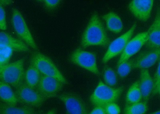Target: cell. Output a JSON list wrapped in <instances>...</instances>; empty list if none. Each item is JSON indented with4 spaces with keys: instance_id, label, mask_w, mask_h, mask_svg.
Segmentation results:
<instances>
[{
    "instance_id": "7a4b0ae2",
    "label": "cell",
    "mask_w": 160,
    "mask_h": 114,
    "mask_svg": "<svg viewBox=\"0 0 160 114\" xmlns=\"http://www.w3.org/2000/svg\"><path fill=\"white\" fill-rule=\"evenodd\" d=\"M25 72L23 59L0 66L1 81L13 87L17 88L22 83Z\"/></svg>"
},
{
    "instance_id": "5b68a950",
    "label": "cell",
    "mask_w": 160,
    "mask_h": 114,
    "mask_svg": "<svg viewBox=\"0 0 160 114\" xmlns=\"http://www.w3.org/2000/svg\"><path fill=\"white\" fill-rule=\"evenodd\" d=\"M11 21L13 27L18 37L32 49L38 50V46L23 17L16 8L13 9Z\"/></svg>"
},
{
    "instance_id": "2e32d148",
    "label": "cell",
    "mask_w": 160,
    "mask_h": 114,
    "mask_svg": "<svg viewBox=\"0 0 160 114\" xmlns=\"http://www.w3.org/2000/svg\"><path fill=\"white\" fill-rule=\"evenodd\" d=\"M0 44L9 46L14 51L28 52L30 49L28 45L23 41L14 37L5 32L0 33Z\"/></svg>"
},
{
    "instance_id": "8fae6325",
    "label": "cell",
    "mask_w": 160,
    "mask_h": 114,
    "mask_svg": "<svg viewBox=\"0 0 160 114\" xmlns=\"http://www.w3.org/2000/svg\"><path fill=\"white\" fill-rule=\"evenodd\" d=\"M58 99L64 104L67 113L70 114H87L88 110L82 99L71 93L61 94Z\"/></svg>"
},
{
    "instance_id": "7402d4cb",
    "label": "cell",
    "mask_w": 160,
    "mask_h": 114,
    "mask_svg": "<svg viewBox=\"0 0 160 114\" xmlns=\"http://www.w3.org/2000/svg\"><path fill=\"white\" fill-rule=\"evenodd\" d=\"M148 109V102H139L137 103L128 104L124 110L125 114H144Z\"/></svg>"
},
{
    "instance_id": "f546056e",
    "label": "cell",
    "mask_w": 160,
    "mask_h": 114,
    "mask_svg": "<svg viewBox=\"0 0 160 114\" xmlns=\"http://www.w3.org/2000/svg\"><path fill=\"white\" fill-rule=\"evenodd\" d=\"M91 114H106L104 107L97 106L90 112Z\"/></svg>"
},
{
    "instance_id": "9c48e42d",
    "label": "cell",
    "mask_w": 160,
    "mask_h": 114,
    "mask_svg": "<svg viewBox=\"0 0 160 114\" xmlns=\"http://www.w3.org/2000/svg\"><path fill=\"white\" fill-rule=\"evenodd\" d=\"M148 39V32H141L130 39L121 53L117 67L119 66L136 54L138 53Z\"/></svg>"
},
{
    "instance_id": "d4e9b609",
    "label": "cell",
    "mask_w": 160,
    "mask_h": 114,
    "mask_svg": "<svg viewBox=\"0 0 160 114\" xmlns=\"http://www.w3.org/2000/svg\"><path fill=\"white\" fill-rule=\"evenodd\" d=\"M134 61L128 60L125 61L118 67V73L120 77H126L133 68Z\"/></svg>"
},
{
    "instance_id": "7c38bea8",
    "label": "cell",
    "mask_w": 160,
    "mask_h": 114,
    "mask_svg": "<svg viewBox=\"0 0 160 114\" xmlns=\"http://www.w3.org/2000/svg\"><path fill=\"white\" fill-rule=\"evenodd\" d=\"M154 0H132L128 5L130 12L140 21L146 22L149 19Z\"/></svg>"
},
{
    "instance_id": "4316f807",
    "label": "cell",
    "mask_w": 160,
    "mask_h": 114,
    "mask_svg": "<svg viewBox=\"0 0 160 114\" xmlns=\"http://www.w3.org/2000/svg\"><path fill=\"white\" fill-rule=\"evenodd\" d=\"M106 114H118L121 113V110L118 104L114 102L108 103L104 106Z\"/></svg>"
},
{
    "instance_id": "1f68e13d",
    "label": "cell",
    "mask_w": 160,
    "mask_h": 114,
    "mask_svg": "<svg viewBox=\"0 0 160 114\" xmlns=\"http://www.w3.org/2000/svg\"><path fill=\"white\" fill-rule=\"evenodd\" d=\"M154 114H160V109L152 113Z\"/></svg>"
},
{
    "instance_id": "52a82bcc",
    "label": "cell",
    "mask_w": 160,
    "mask_h": 114,
    "mask_svg": "<svg viewBox=\"0 0 160 114\" xmlns=\"http://www.w3.org/2000/svg\"><path fill=\"white\" fill-rule=\"evenodd\" d=\"M26 84H21L16 88L15 93L18 102L28 106L38 107L41 106L46 99L38 91Z\"/></svg>"
},
{
    "instance_id": "f1b7e54d",
    "label": "cell",
    "mask_w": 160,
    "mask_h": 114,
    "mask_svg": "<svg viewBox=\"0 0 160 114\" xmlns=\"http://www.w3.org/2000/svg\"><path fill=\"white\" fill-rule=\"evenodd\" d=\"M46 7L50 9L55 8L59 5L61 0H43Z\"/></svg>"
},
{
    "instance_id": "cb8c5ba5",
    "label": "cell",
    "mask_w": 160,
    "mask_h": 114,
    "mask_svg": "<svg viewBox=\"0 0 160 114\" xmlns=\"http://www.w3.org/2000/svg\"><path fill=\"white\" fill-rule=\"evenodd\" d=\"M103 79L105 83L108 86H115L117 83V77L115 72L112 68H106L103 72Z\"/></svg>"
},
{
    "instance_id": "e0dca14e",
    "label": "cell",
    "mask_w": 160,
    "mask_h": 114,
    "mask_svg": "<svg viewBox=\"0 0 160 114\" xmlns=\"http://www.w3.org/2000/svg\"><path fill=\"white\" fill-rule=\"evenodd\" d=\"M108 29L111 32L115 34L119 33L123 27L122 20L120 17L114 12H110L103 16Z\"/></svg>"
},
{
    "instance_id": "603a6c76",
    "label": "cell",
    "mask_w": 160,
    "mask_h": 114,
    "mask_svg": "<svg viewBox=\"0 0 160 114\" xmlns=\"http://www.w3.org/2000/svg\"><path fill=\"white\" fill-rule=\"evenodd\" d=\"M14 51L9 46L0 44V66L8 63Z\"/></svg>"
},
{
    "instance_id": "9a60e30c",
    "label": "cell",
    "mask_w": 160,
    "mask_h": 114,
    "mask_svg": "<svg viewBox=\"0 0 160 114\" xmlns=\"http://www.w3.org/2000/svg\"><path fill=\"white\" fill-rule=\"evenodd\" d=\"M139 82L142 99L144 102H148L154 87L153 79L148 69H141Z\"/></svg>"
},
{
    "instance_id": "83f0119b",
    "label": "cell",
    "mask_w": 160,
    "mask_h": 114,
    "mask_svg": "<svg viewBox=\"0 0 160 114\" xmlns=\"http://www.w3.org/2000/svg\"><path fill=\"white\" fill-rule=\"evenodd\" d=\"M7 23L6 12L3 6H0V29L2 31L7 30Z\"/></svg>"
},
{
    "instance_id": "5bb4252c",
    "label": "cell",
    "mask_w": 160,
    "mask_h": 114,
    "mask_svg": "<svg viewBox=\"0 0 160 114\" xmlns=\"http://www.w3.org/2000/svg\"><path fill=\"white\" fill-rule=\"evenodd\" d=\"M146 46L150 49L160 47V8H157L153 22L148 31Z\"/></svg>"
},
{
    "instance_id": "3957f363",
    "label": "cell",
    "mask_w": 160,
    "mask_h": 114,
    "mask_svg": "<svg viewBox=\"0 0 160 114\" xmlns=\"http://www.w3.org/2000/svg\"><path fill=\"white\" fill-rule=\"evenodd\" d=\"M122 87L113 88L100 81L90 98V102L95 106L104 107L117 102L123 91Z\"/></svg>"
},
{
    "instance_id": "d6a6232c",
    "label": "cell",
    "mask_w": 160,
    "mask_h": 114,
    "mask_svg": "<svg viewBox=\"0 0 160 114\" xmlns=\"http://www.w3.org/2000/svg\"><path fill=\"white\" fill-rule=\"evenodd\" d=\"M158 93H159L160 95V86L159 87V89H158Z\"/></svg>"
},
{
    "instance_id": "836d02e7",
    "label": "cell",
    "mask_w": 160,
    "mask_h": 114,
    "mask_svg": "<svg viewBox=\"0 0 160 114\" xmlns=\"http://www.w3.org/2000/svg\"><path fill=\"white\" fill-rule=\"evenodd\" d=\"M38 1H41V0H38Z\"/></svg>"
},
{
    "instance_id": "ac0fdd59",
    "label": "cell",
    "mask_w": 160,
    "mask_h": 114,
    "mask_svg": "<svg viewBox=\"0 0 160 114\" xmlns=\"http://www.w3.org/2000/svg\"><path fill=\"white\" fill-rule=\"evenodd\" d=\"M0 97L1 101L7 105L16 106L18 102L16 94L10 85L2 81L0 82Z\"/></svg>"
},
{
    "instance_id": "8992f818",
    "label": "cell",
    "mask_w": 160,
    "mask_h": 114,
    "mask_svg": "<svg viewBox=\"0 0 160 114\" xmlns=\"http://www.w3.org/2000/svg\"><path fill=\"white\" fill-rule=\"evenodd\" d=\"M69 58L71 62L75 65L95 75H99L96 57L94 53L78 48L71 53Z\"/></svg>"
},
{
    "instance_id": "d6986e66",
    "label": "cell",
    "mask_w": 160,
    "mask_h": 114,
    "mask_svg": "<svg viewBox=\"0 0 160 114\" xmlns=\"http://www.w3.org/2000/svg\"><path fill=\"white\" fill-rule=\"evenodd\" d=\"M41 75L38 68L31 64L25 72L26 84L31 87L36 89Z\"/></svg>"
},
{
    "instance_id": "30bf717a",
    "label": "cell",
    "mask_w": 160,
    "mask_h": 114,
    "mask_svg": "<svg viewBox=\"0 0 160 114\" xmlns=\"http://www.w3.org/2000/svg\"><path fill=\"white\" fill-rule=\"evenodd\" d=\"M64 85L56 78L42 75L37 89L43 96L48 99L56 96L62 90Z\"/></svg>"
},
{
    "instance_id": "484cf974",
    "label": "cell",
    "mask_w": 160,
    "mask_h": 114,
    "mask_svg": "<svg viewBox=\"0 0 160 114\" xmlns=\"http://www.w3.org/2000/svg\"><path fill=\"white\" fill-rule=\"evenodd\" d=\"M153 81L154 87L152 93L153 95H155L158 93V90L160 86V59L155 75H154Z\"/></svg>"
},
{
    "instance_id": "277c9868",
    "label": "cell",
    "mask_w": 160,
    "mask_h": 114,
    "mask_svg": "<svg viewBox=\"0 0 160 114\" xmlns=\"http://www.w3.org/2000/svg\"><path fill=\"white\" fill-rule=\"evenodd\" d=\"M31 64L38 68L41 75L56 78L65 85L68 84V81L54 62L44 54L34 52L31 57Z\"/></svg>"
},
{
    "instance_id": "6da1fadb",
    "label": "cell",
    "mask_w": 160,
    "mask_h": 114,
    "mask_svg": "<svg viewBox=\"0 0 160 114\" xmlns=\"http://www.w3.org/2000/svg\"><path fill=\"white\" fill-rule=\"evenodd\" d=\"M110 40L98 14H93L84 31L81 40L83 48L91 46L105 47Z\"/></svg>"
},
{
    "instance_id": "ba28073f",
    "label": "cell",
    "mask_w": 160,
    "mask_h": 114,
    "mask_svg": "<svg viewBox=\"0 0 160 114\" xmlns=\"http://www.w3.org/2000/svg\"><path fill=\"white\" fill-rule=\"evenodd\" d=\"M136 27V24H134L127 32L114 40L109 44L106 52L103 57V63H107L113 58L122 53L126 46L133 35Z\"/></svg>"
},
{
    "instance_id": "4fadbf2b",
    "label": "cell",
    "mask_w": 160,
    "mask_h": 114,
    "mask_svg": "<svg viewBox=\"0 0 160 114\" xmlns=\"http://www.w3.org/2000/svg\"><path fill=\"white\" fill-rule=\"evenodd\" d=\"M160 59V47L144 51L134 61L133 68L148 69Z\"/></svg>"
},
{
    "instance_id": "4dcf8cb0",
    "label": "cell",
    "mask_w": 160,
    "mask_h": 114,
    "mask_svg": "<svg viewBox=\"0 0 160 114\" xmlns=\"http://www.w3.org/2000/svg\"><path fill=\"white\" fill-rule=\"evenodd\" d=\"M12 0H0L1 5L3 6L9 5L12 3Z\"/></svg>"
},
{
    "instance_id": "44dd1931",
    "label": "cell",
    "mask_w": 160,
    "mask_h": 114,
    "mask_svg": "<svg viewBox=\"0 0 160 114\" xmlns=\"http://www.w3.org/2000/svg\"><path fill=\"white\" fill-rule=\"evenodd\" d=\"M0 113L1 114H33L35 111L32 108L28 107H19L8 105H2L1 106Z\"/></svg>"
},
{
    "instance_id": "ffe728a7",
    "label": "cell",
    "mask_w": 160,
    "mask_h": 114,
    "mask_svg": "<svg viewBox=\"0 0 160 114\" xmlns=\"http://www.w3.org/2000/svg\"><path fill=\"white\" fill-rule=\"evenodd\" d=\"M142 99L139 81H137L128 89L127 94L126 102L128 104L135 103L141 102Z\"/></svg>"
}]
</instances>
